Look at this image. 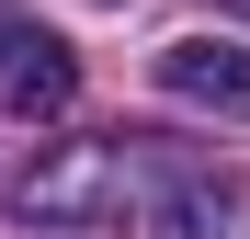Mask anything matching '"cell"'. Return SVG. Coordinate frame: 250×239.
<instances>
[{
    "label": "cell",
    "instance_id": "2",
    "mask_svg": "<svg viewBox=\"0 0 250 239\" xmlns=\"http://www.w3.org/2000/svg\"><path fill=\"white\" fill-rule=\"evenodd\" d=\"M80 103V57H68V34L46 23H0V114H23V126H46V114Z\"/></svg>",
    "mask_w": 250,
    "mask_h": 239
},
{
    "label": "cell",
    "instance_id": "1",
    "mask_svg": "<svg viewBox=\"0 0 250 239\" xmlns=\"http://www.w3.org/2000/svg\"><path fill=\"white\" fill-rule=\"evenodd\" d=\"M103 205H125V137L46 148V159L12 182V217H34V228H68V217H103Z\"/></svg>",
    "mask_w": 250,
    "mask_h": 239
},
{
    "label": "cell",
    "instance_id": "3",
    "mask_svg": "<svg viewBox=\"0 0 250 239\" xmlns=\"http://www.w3.org/2000/svg\"><path fill=\"white\" fill-rule=\"evenodd\" d=\"M159 91L193 103V114L250 126V46H239V34H182V46H159Z\"/></svg>",
    "mask_w": 250,
    "mask_h": 239
}]
</instances>
